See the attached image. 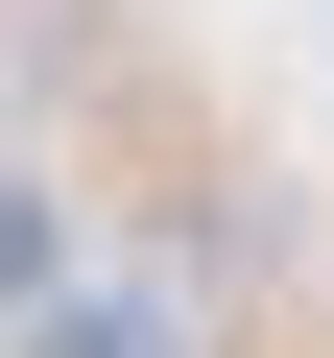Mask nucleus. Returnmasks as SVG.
I'll use <instances>...</instances> for the list:
<instances>
[{
  "label": "nucleus",
  "mask_w": 334,
  "mask_h": 358,
  "mask_svg": "<svg viewBox=\"0 0 334 358\" xmlns=\"http://www.w3.org/2000/svg\"><path fill=\"white\" fill-rule=\"evenodd\" d=\"M24 358H167V310H119V287H48V310H24Z\"/></svg>",
  "instance_id": "f257e3e1"
}]
</instances>
